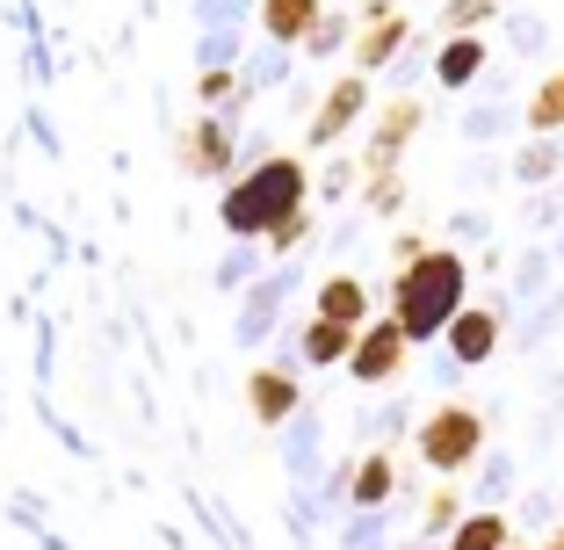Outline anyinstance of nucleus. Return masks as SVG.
Returning a JSON list of instances; mask_svg holds the SVG:
<instances>
[{
  "label": "nucleus",
  "mask_w": 564,
  "mask_h": 550,
  "mask_svg": "<svg viewBox=\"0 0 564 550\" xmlns=\"http://www.w3.org/2000/svg\"><path fill=\"white\" fill-rule=\"evenodd\" d=\"M478 73H485V44H478V36H448L442 58H434V80H442V87H470Z\"/></svg>",
  "instance_id": "nucleus-15"
},
{
  "label": "nucleus",
  "mask_w": 564,
  "mask_h": 550,
  "mask_svg": "<svg viewBox=\"0 0 564 550\" xmlns=\"http://www.w3.org/2000/svg\"><path fill=\"white\" fill-rule=\"evenodd\" d=\"M420 521H427L434 536H456V521H464V500H456V478H442L427 493V507H420Z\"/></svg>",
  "instance_id": "nucleus-19"
},
{
  "label": "nucleus",
  "mask_w": 564,
  "mask_h": 550,
  "mask_svg": "<svg viewBox=\"0 0 564 550\" xmlns=\"http://www.w3.org/2000/svg\"><path fill=\"white\" fill-rule=\"evenodd\" d=\"M464 290H470V268L456 247H427L391 276V319H399L405 341H442L448 319L464 312Z\"/></svg>",
  "instance_id": "nucleus-1"
},
{
  "label": "nucleus",
  "mask_w": 564,
  "mask_h": 550,
  "mask_svg": "<svg viewBox=\"0 0 564 550\" xmlns=\"http://www.w3.org/2000/svg\"><path fill=\"white\" fill-rule=\"evenodd\" d=\"M391 8H405V0H391Z\"/></svg>",
  "instance_id": "nucleus-25"
},
{
  "label": "nucleus",
  "mask_w": 564,
  "mask_h": 550,
  "mask_svg": "<svg viewBox=\"0 0 564 550\" xmlns=\"http://www.w3.org/2000/svg\"><path fill=\"white\" fill-rule=\"evenodd\" d=\"M529 131H535V138H557V131H564V66L529 95Z\"/></svg>",
  "instance_id": "nucleus-17"
},
{
  "label": "nucleus",
  "mask_w": 564,
  "mask_h": 550,
  "mask_svg": "<svg viewBox=\"0 0 564 550\" xmlns=\"http://www.w3.org/2000/svg\"><path fill=\"white\" fill-rule=\"evenodd\" d=\"M514 550H521V543H514Z\"/></svg>",
  "instance_id": "nucleus-26"
},
{
  "label": "nucleus",
  "mask_w": 564,
  "mask_h": 550,
  "mask_svg": "<svg viewBox=\"0 0 564 550\" xmlns=\"http://www.w3.org/2000/svg\"><path fill=\"white\" fill-rule=\"evenodd\" d=\"M247 413L261 420V428H282V420L297 413V377H290V369H253L247 377Z\"/></svg>",
  "instance_id": "nucleus-11"
},
{
  "label": "nucleus",
  "mask_w": 564,
  "mask_h": 550,
  "mask_svg": "<svg viewBox=\"0 0 564 550\" xmlns=\"http://www.w3.org/2000/svg\"><path fill=\"white\" fill-rule=\"evenodd\" d=\"M304 239H312V211H297V217H282V225H275V233L261 239V247H268V254H297Z\"/></svg>",
  "instance_id": "nucleus-21"
},
{
  "label": "nucleus",
  "mask_w": 564,
  "mask_h": 550,
  "mask_svg": "<svg viewBox=\"0 0 564 550\" xmlns=\"http://www.w3.org/2000/svg\"><path fill=\"white\" fill-rule=\"evenodd\" d=\"M391 485H399L391 450H369L362 464H355V478H348V500H355V507H383V500H391Z\"/></svg>",
  "instance_id": "nucleus-14"
},
{
  "label": "nucleus",
  "mask_w": 564,
  "mask_h": 550,
  "mask_svg": "<svg viewBox=\"0 0 564 550\" xmlns=\"http://www.w3.org/2000/svg\"><path fill=\"white\" fill-rule=\"evenodd\" d=\"M405 36L413 30H405V15H391V0H369L362 8V36H355V73L369 80L377 66H391V58L405 51Z\"/></svg>",
  "instance_id": "nucleus-6"
},
{
  "label": "nucleus",
  "mask_w": 564,
  "mask_h": 550,
  "mask_svg": "<svg viewBox=\"0 0 564 550\" xmlns=\"http://www.w3.org/2000/svg\"><path fill=\"white\" fill-rule=\"evenodd\" d=\"M348 348H355V334L348 326H333V319H312V326H304V363L312 369H348Z\"/></svg>",
  "instance_id": "nucleus-16"
},
{
  "label": "nucleus",
  "mask_w": 564,
  "mask_h": 550,
  "mask_svg": "<svg viewBox=\"0 0 564 550\" xmlns=\"http://www.w3.org/2000/svg\"><path fill=\"white\" fill-rule=\"evenodd\" d=\"M405 363H413V341L399 334V319H391V312L369 319L362 334H355V348H348V377L362 384V391H383Z\"/></svg>",
  "instance_id": "nucleus-4"
},
{
  "label": "nucleus",
  "mask_w": 564,
  "mask_h": 550,
  "mask_svg": "<svg viewBox=\"0 0 564 550\" xmlns=\"http://www.w3.org/2000/svg\"><path fill=\"white\" fill-rule=\"evenodd\" d=\"M297 211H312V168L290 160V152L247 168L225 188V233H239V239H268L282 217H297Z\"/></svg>",
  "instance_id": "nucleus-2"
},
{
  "label": "nucleus",
  "mask_w": 564,
  "mask_h": 550,
  "mask_svg": "<svg viewBox=\"0 0 564 550\" xmlns=\"http://www.w3.org/2000/svg\"><path fill=\"white\" fill-rule=\"evenodd\" d=\"M318 0H261V30L275 36V44H312V30H318Z\"/></svg>",
  "instance_id": "nucleus-12"
},
{
  "label": "nucleus",
  "mask_w": 564,
  "mask_h": 550,
  "mask_svg": "<svg viewBox=\"0 0 564 550\" xmlns=\"http://www.w3.org/2000/svg\"><path fill=\"white\" fill-rule=\"evenodd\" d=\"M196 95H203V101H210V109H217V101H232V95H239V80H232V66H225V73H217V66H210V73H203V80H196Z\"/></svg>",
  "instance_id": "nucleus-23"
},
{
  "label": "nucleus",
  "mask_w": 564,
  "mask_h": 550,
  "mask_svg": "<svg viewBox=\"0 0 564 550\" xmlns=\"http://www.w3.org/2000/svg\"><path fill=\"white\" fill-rule=\"evenodd\" d=\"M369 109V80L362 73H348V80H333L326 101H318V117H312V145H333V138H348L355 123H362Z\"/></svg>",
  "instance_id": "nucleus-8"
},
{
  "label": "nucleus",
  "mask_w": 564,
  "mask_h": 550,
  "mask_svg": "<svg viewBox=\"0 0 564 550\" xmlns=\"http://www.w3.org/2000/svg\"><path fill=\"white\" fill-rule=\"evenodd\" d=\"M543 550H564V521H557V529H550V543Z\"/></svg>",
  "instance_id": "nucleus-24"
},
{
  "label": "nucleus",
  "mask_w": 564,
  "mask_h": 550,
  "mask_svg": "<svg viewBox=\"0 0 564 550\" xmlns=\"http://www.w3.org/2000/svg\"><path fill=\"white\" fill-rule=\"evenodd\" d=\"M312 319H333V326L362 334V326H369V283H362V276H326V283H318Z\"/></svg>",
  "instance_id": "nucleus-10"
},
{
  "label": "nucleus",
  "mask_w": 564,
  "mask_h": 550,
  "mask_svg": "<svg viewBox=\"0 0 564 550\" xmlns=\"http://www.w3.org/2000/svg\"><path fill=\"white\" fill-rule=\"evenodd\" d=\"M413 450H420V464H427L434 478H456V471H470V464H478V450H485V413H478V406L442 399L427 420H420Z\"/></svg>",
  "instance_id": "nucleus-3"
},
{
  "label": "nucleus",
  "mask_w": 564,
  "mask_h": 550,
  "mask_svg": "<svg viewBox=\"0 0 564 550\" xmlns=\"http://www.w3.org/2000/svg\"><path fill=\"white\" fill-rule=\"evenodd\" d=\"M369 182H362V196H369V211L377 217H399L405 211V174L399 168H362Z\"/></svg>",
  "instance_id": "nucleus-18"
},
{
  "label": "nucleus",
  "mask_w": 564,
  "mask_h": 550,
  "mask_svg": "<svg viewBox=\"0 0 564 550\" xmlns=\"http://www.w3.org/2000/svg\"><path fill=\"white\" fill-rule=\"evenodd\" d=\"M514 174H521V182H550V174H557V145H550V138H535V145L514 160Z\"/></svg>",
  "instance_id": "nucleus-22"
},
{
  "label": "nucleus",
  "mask_w": 564,
  "mask_h": 550,
  "mask_svg": "<svg viewBox=\"0 0 564 550\" xmlns=\"http://www.w3.org/2000/svg\"><path fill=\"white\" fill-rule=\"evenodd\" d=\"M499 15V0H448V36H478Z\"/></svg>",
  "instance_id": "nucleus-20"
},
{
  "label": "nucleus",
  "mask_w": 564,
  "mask_h": 550,
  "mask_svg": "<svg viewBox=\"0 0 564 550\" xmlns=\"http://www.w3.org/2000/svg\"><path fill=\"white\" fill-rule=\"evenodd\" d=\"M420 123H427V109L420 101H383L377 109V123H369V145H362V168H399L405 160V145L420 138Z\"/></svg>",
  "instance_id": "nucleus-5"
},
{
  "label": "nucleus",
  "mask_w": 564,
  "mask_h": 550,
  "mask_svg": "<svg viewBox=\"0 0 564 550\" xmlns=\"http://www.w3.org/2000/svg\"><path fill=\"white\" fill-rule=\"evenodd\" d=\"M182 168L203 174V182H225L232 174V131H225V117H196L182 131Z\"/></svg>",
  "instance_id": "nucleus-7"
},
{
  "label": "nucleus",
  "mask_w": 564,
  "mask_h": 550,
  "mask_svg": "<svg viewBox=\"0 0 564 550\" xmlns=\"http://www.w3.org/2000/svg\"><path fill=\"white\" fill-rule=\"evenodd\" d=\"M442 341H448V355H456L464 369L492 363V348H499V312H492V304H464V312L448 319Z\"/></svg>",
  "instance_id": "nucleus-9"
},
{
  "label": "nucleus",
  "mask_w": 564,
  "mask_h": 550,
  "mask_svg": "<svg viewBox=\"0 0 564 550\" xmlns=\"http://www.w3.org/2000/svg\"><path fill=\"white\" fill-rule=\"evenodd\" d=\"M442 550H514V529H507V515L478 507V515L456 521V536H442Z\"/></svg>",
  "instance_id": "nucleus-13"
}]
</instances>
